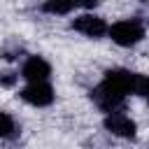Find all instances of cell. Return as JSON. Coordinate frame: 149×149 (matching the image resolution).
<instances>
[{"label": "cell", "mask_w": 149, "mask_h": 149, "mask_svg": "<svg viewBox=\"0 0 149 149\" xmlns=\"http://www.w3.org/2000/svg\"><path fill=\"white\" fill-rule=\"evenodd\" d=\"M21 100H26L33 107H49L54 102V88L49 81H28L21 91H19Z\"/></svg>", "instance_id": "7a4b0ae2"}, {"label": "cell", "mask_w": 149, "mask_h": 149, "mask_svg": "<svg viewBox=\"0 0 149 149\" xmlns=\"http://www.w3.org/2000/svg\"><path fill=\"white\" fill-rule=\"evenodd\" d=\"M102 126H105V130H109L114 137H121V140H133L135 133H137L135 121H133L128 114H123L121 109H119V112H109V114H105Z\"/></svg>", "instance_id": "277c9868"}, {"label": "cell", "mask_w": 149, "mask_h": 149, "mask_svg": "<svg viewBox=\"0 0 149 149\" xmlns=\"http://www.w3.org/2000/svg\"><path fill=\"white\" fill-rule=\"evenodd\" d=\"M137 95H144V98L149 100V77H144V74H142V79H140V88H137Z\"/></svg>", "instance_id": "30bf717a"}, {"label": "cell", "mask_w": 149, "mask_h": 149, "mask_svg": "<svg viewBox=\"0 0 149 149\" xmlns=\"http://www.w3.org/2000/svg\"><path fill=\"white\" fill-rule=\"evenodd\" d=\"M100 0H79V7H84V9H91V7H95Z\"/></svg>", "instance_id": "8fae6325"}, {"label": "cell", "mask_w": 149, "mask_h": 149, "mask_svg": "<svg viewBox=\"0 0 149 149\" xmlns=\"http://www.w3.org/2000/svg\"><path fill=\"white\" fill-rule=\"evenodd\" d=\"M140 2H149V0H140Z\"/></svg>", "instance_id": "7c38bea8"}, {"label": "cell", "mask_w": 149, "mask_h": 149, "mask_svg": "<svg viewBox=\"0 0 149 149\" xmlns=\"http://www.w3.org/2000/svg\"><path fill=\"white\" fill-rule=\"evenodd\" d=\"M16 79H19L16 72H2V74H0V86H2V88H9V86L16 84Z\"/></svg>", "instance_id": "9c48e42d"}, {"label": "cell", "mask_w": 149, "mask_h": 149, "mask_svg": "<svg viewBox=\"0 0 149 149\" xmlns=\"http://www.w3.org/2000/svg\"><path fill=\"white\" fill-rule=\"evenodd\" d=\"M21 77L26 81H47L51 77V65L42 56H30L21 68Z\"/></svg>", "instance_id": "8992f818"}, {"label": "cell", "mask_w": 149, "mask_h": 149, "mask_svg": "<svg viewBox=\"0 0 149 149\" xmlns=\"http://www.w3.org/2000/svg\"><path fill=\"white\" fill-rule=\"evenodd\" d=\"M91 98H93V102H95L105 114H109V112H119V109L123 107V102H126V95L119 93V91H114V88L107 86L105 81H100V84L91 91Z\"/></svg>", "instance_id": "3957f363"}, {"label": "cell", "mask_w": 149, "mask_h": 149, "mask_svg": "<svg viewBox=\"0 0 149 149\" xmlns=\"http://www.w3.org/2000/svg\"><path fill=\"white\" fill-rule=\"evenodd\" d=\"M16 133V123L7 112H0V137H12Z\"/></svg>", "instance_id": "ba28073f"}, {"label": "cell", "mask_w": 149, "mask_h": 149, "mask_svg": "<svg viewBox=\"0 0 149 149\" xmlns=\"http://www.w3.org/2000/svg\"><path fill=\"white\" fill-rule=\"evenodd\" d=\"M70 28L77 30V33H81V35H86V37L100 40L102 35H107V28H109V26L105 23L102 16H95V14H81V16L72 19Z\"/></svg>", "instance_id": "5b68a950"}, {"label": "cell", "mask_w": 149, "mask_h": 149, "mask_svg": "<svg viewBox=\"0 0 149 149\" xmlns=\"http://www.w3.org/2000/svg\"><path fill=\"white\" fill-rule=\"evenodd\" d=\"M107 35L119 47H135L144 37V23L140 19H123L107 28Z\"/></svg>", "instance_id": "6da1fadb"}, {"label": "cell", "mask_w": 149, "mask_h": 149, "mask_svg": "<svg viewBox=\"0 0 149 149\" xmlns=\"http://www.w3.org/2000/svg\"><path fill=\"white\" fill-rule=\"evenodd\" d=\"M77 7H79V0H44L42 2V12L51 16H65Z\"/></svg>", "instance_id": "52a82bcc"}]
</instances>
